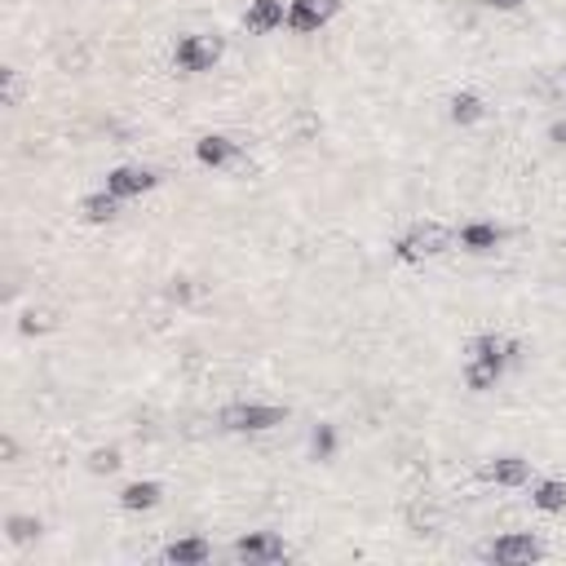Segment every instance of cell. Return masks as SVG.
Masks as SVG:
<instances>
[{
	"instance_id": "1",
	"label": "cell",
	"mask_w": 566,
	"mask_h": 566,
	"mask_svg": "<svg viewBox=\"0 0 566 566\" xmlns=\"http://www.w3.org/2000/svg\"><path fill=\"white\" fill-rule=\"evenodd\" d=\"M451 248H455V230L442 226L438 217H416V221H407V226L389 239V256H394L402 270H424L429 261H442Z\"/></svg>"
},
{
	"instance_id": "2",
	"label": "cell",
	"mask_w": 566,
	"mask_h": 566,
	"mask_svg": "<svg viewBox=\"0 0 566 566\" xmlns=\"http://www.w3.org/2000/svg\"><path fill=\"white\" fill-rule=\"evenodd\" d=\"M292 420V407L283 402H261V398H230L217 407V429L230 438H261L274 433Z\"/></svg>"
},
{
	"instance_id": "3",
	"label": "cell",
	"mask_w": 566,
	"mask_h": 566,
	"mask_svg": "<svg viewBox=\"0 0 566 566\" xmlns=\"http://www.w3.org/2000/svg\"><path fill=\"white\" fill-rule=\"evenodd\" d=\"M226 57V40L217 31H177L168 49V66L177 75H212Z\"/></svg>"
},
{
	"instance_id": "4",
	"label": "cell",
	"mask_w": 566,
	"mask_h": 566,
	"mask_svg": "<svg viewBox=\"0 0 566 566\" xmlns=\"http://www.w3.org/2000/svg\"><path fill=\"white\" fill-rule=\"evenodd\" d=\"M190 159L203 168V172H234V168H248V146L234 137V133H221V128H208L190 142Z\"/></svg>"
},
{
	"instance_id": "5",
	"label": "cell",
	"mask_w": 566,
	"mask_h": 566,
	"mask_svg": "<svg viewBox=\"0 0 566 566\" xmlns=\"http://www.w3.org/2000/svg\"><path fill=\"white\" fill-rule=\"evenodd\" d=\"M535 478V460L522 451H500L473 464V482L478 486H500V491H522Z\"/></svg>"
},
{
	"instance_id": "6",
	"label": "cell",
	"mask_w": 566,
	"mask_h": 566,
	"mask_svg": "<svg viewBox=\"0 0 566 566\" xmlns=\"http://www.w3.org/2000/svg\"><path fill=\"white\" fill-rule=\"evenodd\" d=\"M544 553L548 548H544V539L535 531H504V535H495V539H486L478 548V557L482 562H495V566H531Z\"/></svg>"
},
{
	"instance_id": "7",
	"label": "cell",
	"mask_w": 566,
	"mask_h": 566,
	"mask_svg": "<svg viewBox=\"0 0 566 566\" xmlns=\"http://www.w3.org/2000/svg\"><path fill=\"white\" fill-rule=\"evenodd\" d=\"M159 172L150 168V164H142V159H124V164H111L106 172H102V186L119 199V203H133V199H146L150 190H159Z\"/></svg>"
},
{
	"instance_id": "8",
	"label": "cell",
	"mask_w": 566,
	"mask_h": 566,
	"mask_svg": "<svg viewBox=\"0 0 566 566\" xmlns=\"http://www.w3.org/2000/svg\"><path fill=\"white\" fill-rule=\"evenodd\" d=\"M230 557L243 566H274L287 557V539L279 531H239L230 544Z\"/></svg>"
},
{
	"instance_id": "9",
	"label": "cell",
	"mask_w": 566,
	"mask_h": 566,
	"mask_svg": "<svg viewBox=\"0 0 566 566\" xmlns=\"http://www.w3.org/2000/svg\"><path fill=\"white\" fill-rule=\"evenodd\" d=\"M504 239H509V230L495 217H469L455 226V248L469 256H491L504 248Z\"/></svg>"
},
{
	"instance_id": "10",
	"label": "cell",
	"mask_w": 566,
	"mask_h": 566,
	"mask_svg": "<svg viewBox=\"0 0 566 566\" xmlns=\"http://www.w3.org/2000/svg\"><path fill=\"white\" fill-rule=\"evenodd\" d=\"M345 0H287V31L292 35H318L332 27Z\"/></svg>"
},
{
	"instance_id": "11",
	"label": "cell",
	"mask_w": 566,
	"mask_h": 566,
	"mask_svg": "<svg viewBox=\"0 0 566 566\" xmlns=\"http://www.w3.org/2000/svg\"><path fill=\"white\" fill-rule=\"evenodd\" d=\"M164 500H168V491H164L159 478H128V482L115 491V509H119V513H133V517L155 513Z\"/></svg>"
},
{
	"instance_id": "12",
	"label": "cell",
	"mask_w": 566,
	"mask_h": 566,
	"mask_svg": "<svg viewBox=\"0 0 566 566\" xmlns=\"http://www.w3.org/2000/svg\"><path fill=\"white\" fill-rule=\"evenodd\" d=\"M283 27H287V0H248L239 13V31L256 35V40H265Z\"/></svg>"
},
{
	"instance_id": "13",
	"label": "cell",
	"mask_w": 566,
	"mask_h": 566,
	"mask_svg": "<svg viewBox=\"0 0 566 566\" xmlns=\"http://www.w3.org/2000/svg\"><path fill=\"white\" fill-rule=\"evenodd\" d=\"M119 212H124V203H119L106 186L84 190V195L75 199V217H80V226H88V230H106V226H115Z\"/></svg>"
},
{
	"instance_id": "14",
	"label": "cell",
	"mask_w": 566,
	"mask_h": 566,
	"mask_svg": "<svg viewBox=\"0 0 566 566\" xmlns=\"http://www.w3.org/2000/svg\"><path fill=\"white\" fill-rule=\"evenodd\" d=\"M212 539L208 535H172L164 548H159V562L168 566H208L212 562Z\"/></svg>"
},
{
	"instance_id": "15",
	"label": "cell",
	"mask_w": 566,
	"mask_h": 566,
	"mask_svg": "<svg viewBox=\"0 0 566 566\" xmlns=\"http://www.w3.org/2000/svg\"><path fill=\"white\" fill-rule=\"evenodd\" d=\"M486 115H491V102H486L478 88H455V93L447 97V119H451L455 128H478Z\"/></svg>"
},
{
	"instance_id": "16",
	"label": "cell",
	"mask_w": 566,
	"mask_h": 566,
	"mask_svg": "<svg viewBox=\"0 0 566 566\" xmlns=\"http://www.w3.org/2000/svg\"><path fill=\"white\" fill-rule=\"evenodd\" d=\"M305 455L314 464H332L340 455V424L336 420H314L310 424V438H305Z\"/></svg>"
},
{
	"instance_id": "17",
	"label": "cell",
	"mask_w": 566,
	"mask_h": 566,
	"mask_svg": "<svg viewBox=\"0 0 566 566\" xmlns=\"http://www.w3.org/2000/svg\"><path fill=\"white\" fill-rule=\"evenodd\" d=\"M531 509L544 517L566 513V478H531Z\"/></svg>"
},
{
	"instance_id": "18",
	"label": "cell",
	"mask_w": 566,
	"mask_h": 566,
	"mask_svg": "<svg viewBox=\"0 0 566 566\" xmlns=\"http://www.w3.org/2000/svg\"><path fill=\"white\" fill-rule=\"evenodd\" d=\"M124 469V447L119 442H97L84 451V473L88 478H111Z\"/></svg>"
},
{
	"instance_id": "19",
	"label": "cell",
	"mask_w": 566,
	"mask_h": 566,
	"mask_svg": "<svg viewBox=\"0 0 566 566\" xmlns=\"http://www.w3.org/2000/svg\"><path fill=\"white\" fill-rule=\"evenodd\" d=\"M0 531H4L9 544L22 548V544H35V539L44 535V517H40V513H18V509H13V513H4Z\"/></svg>"
},
{
	"instance_id": "20",
	"label": "cell",
	"mask_w": 566,
	"mask_h": 566,
	"mask_svg": "<svg viewBox=\"0 0 566 566\" xmlns=\"http://www.w3.org/2000/svg\"><path fill=\"white\" fill-rule=\"evenodd\" d=\"M504 380V371L500 367H486V363H460V385L469 389V394H491L495 385Z\"/></svg>"
},
{
	"instance_id": "21",
	"label": "cell",
	"mask_w": 566,
	"mask_h": 566,
	"mask_svg": "<svg viewBox=\"0 0 566 566\" xmlns=\"http://www.w3.org/2000/svg\"><path fill=\"white\" fill-rule=\"evenodd\" d=\"M0 464L4 469H18L22 464V442H18V429H0Z\"/></svg>"
},
{
	"instance_id": "22",
	"label": "cell",
	"mask_w": 566,
	"mask_h": 566,
	"mask_svg": "<svg viewBox=\"0 0 566 566\" xmlns=\"http://www.w3.org/2000/svg\"><path fill=\"white\" fill-rule=\"evenodd\" d=\"M544 142H548V146H557V150H566V111L548 119V128H544Z\"/></svg>"
},
{
	"instance_id": "23",
	"label": "cell",
	"mask_w": 566,
	"mask_h": 566,
	"mask_svg": "<svg viewBox=\"0 0 566 566\" xmlns=\"http://www.w3.org/2000/svg\"><path fill=\"white\" fill-rule=\"evenodd\" d=\"M482 9H491V13H517V9H526V0H478Z\"/></svg>"
}]
</instances>
